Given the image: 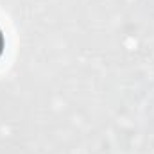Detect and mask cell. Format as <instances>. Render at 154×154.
<instances>
[{
	"label": "cell",
	"instance_id": "6da1fadb",
	"mask_svg": "<svg viewBox=\"0 0 154 154\" xmlns=\"http://www.w3.org/2000/svg\"><path fill=\"white\" fill-rule=\"evenodd\" d=\"M2 52H4V32L0 29V56H2Z\"/></svg>",
	"mask_w": 154,
	"mask_h": 154
}]
</instances>
